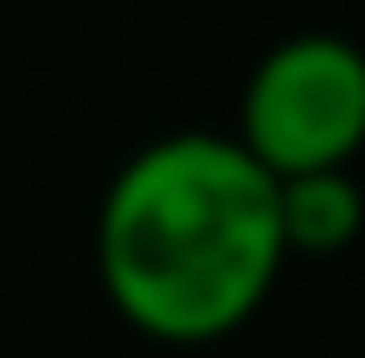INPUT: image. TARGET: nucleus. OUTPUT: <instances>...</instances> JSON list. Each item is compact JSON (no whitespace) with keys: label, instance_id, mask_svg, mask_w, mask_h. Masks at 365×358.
<instances>
[{"label":"nucleus","instance_id":"obj_1","mask_svg":"<svg viewBox=\"0 0 365 358\" xmlns=\"http://www.w3.org/2000/svg\"><path fill=\"white\" fill-rule=\"evenodd\" d=\"M282 269L276 179L231 135L186 128L135 147L96 205L103 295L148 339H231L263 314Z\"/></svg>","mask_w":365,"mask_h":358},{"label":"nucleus","instance_id":"obj_2","mask_svg":"<svg viewBox=\"0 0 365 358\" xmlns=\"http://www.w3.org/2000/svg\"><path fill=\"white\" fill-rule=\"evenodd\" d=\"M231 141L269 179L353 167L365 147V51L340 32L276 38L244 83Z\"/></svg>","mask_w":365,"mask_h":358},{"label":"nucleus","instance_id":"obj_3","mask_svg":"<svg viewBox=\"0 0 365 358\" xmlns=\"http://www.w3.org/2000/svg\"><path fill=\"white\" fill-rule=\"evenodd\" d=\"M276 231L282 256H346L365 231V192L353 167L276 179Z\"/></svg>","mask_w":365,"mask_h":358}]
</instances>
